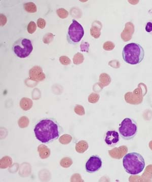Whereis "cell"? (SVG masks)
I'll list each match as a JSON object with an SVG mask.
<instances>
[{"mask_svg":"<svg viewBox=\"0 0 152 182\" xmlns=\"http://www.w3.org/2000/svg\"><path fill=\"white\" fill-rule=\"evenodd\" d=\"M29 76L31 80L36 82L44 80L46 78L45 75L42 68L39 66H33L30 70Z\"/></svg>","mask_w":152,"mask_h":182,"instance_id":"ba28073f","label":"cell"},{"mask_svg":"<svg viewBox=\"0 0 152 182\" xmlns=\"http://www.w3.org/2000/svg\"><path fill=\"white\" fill-rule=\"evenodd\" d=\"M102 24L100 21H95L93 22L90 29V34L95 38H98L101 35Z\"/></svg>","mask_w":152,"mask_h":182,"instance_id":"8fae6325","label":"cell"},{"mask_svg":"<svg viewBox=\"0 0 152 182\" xmlns=\"http://www.w3.org/2000/svg\"><path fill=\"white\" fill-rule=\"evenodd\" d=\"M102 160L97 156H91L86 164V170L89 173H93L98 171L102 166Z\"/></svg>","mask_w":152,"mask_h":182,"instance_id":"52a82bcc","label":"cell"},{"mask_svg":"<svg viewBox=\"0 0 152 182\" xmlns=\"http://www.w3.org/2000/svg\"><path fill=\"white\" fill-rule=\"evenodd\" d=\"M7 22V18L3 14L1 15V25L4 26Z\"/></svg>","mask_w":152,"mask_h":182,"instance_id":"d6a6232c","label":"cell"},{"mask_svg":"<svg viewBox=\"0 0 152 182\" xmlns=\"http://www.w3.org/2000/svg\"><path fill=\"white\" fill-rule=\"evenodd\" d=\"M123 166L128 173L136 175L141 173L145 167V161L142 155L138 153H129L123 158Z\"/></svg>","mask_w":152,"mask_h":182,"instance_id":"7a4b0ae2","label":"cell"},{"mask_svg":"<svg viewBox=\"0 0 152 182\" xmlns=\"http://www.w3.org/2000/svg\"><path fill=\"white\" fill-rule=\"evenodd\" d=\"M71 182H83L82 179H81L80 175L78 173H76L72 175L71 179Z\"/></svg>","mask_w":152,"mask_h":182,"instance_id":"4dcf8cb0","label":"cell"},{"mask_svg":"<svg viewBox=\"0 0 152 182\" xmlns=\"http://www.w3.org/2000/svg\"><path fill=\"white\" fill-rule=\"evenodd\" d=\"M76 150L79 153H83L88 149V144L86 141L82 140L77 143L76 145Z\"/></svg>","mask_w":152,"mask_h":182,"instance_id":"5bb4252c","label":"cell"},{"mask_svg":"<svg viewBox=\"0 0 152 182\" xmlns=\"http://www.w3.org/2000/svg\"><path fill=\"white\" fill-rule=\"evenodd\" d=\"M120 135L125 140L133 139L137 133V125L136 122L130 118L123 120L119 127Z\"/></svg>","mask_w":152,"mask_h":182,"instance_id":"277c9868","label":"cell"},{"mask_svg":"<svg viewBox=\"0 0 152 182\" xmlns=\"http://www.w3.org/2000/svg\"><path fill=\"white\" fill-rule=\"evenodd\" d=\"M13 51L17 57L24 58L28 57L32 51L33 46L32 42L26 38H20L17 40L13 45Z\"/></svg>","mask_w":152,"mask_h":182,"instance_id":"5b68a950","label":"cell"},{"mask_svg":"<svg viewBox=\"0 0 152 182\" xmlns=\"http://www.w3.org/2000/svg\"><path fill=\"white\" fill-rule=\"evenodd\" d=\"M56 13L57 15L60 17V18L65 19L68 17V11L63 8H60L56 11Z\"/></svg>","mask_w":152,"mask_h":182,"instance_id":"7402d4cb","label":"cell"},{"mask_svg":"<svg viewBox=\"0 0 152 182\" xmlns=\"http://www.w3.org/2000/svg\"><path fill=\"white\" fill-rule=\"evenodd\" d=\"M30 123V121L28 118L26 116H22L20 118H19L18 123V125L20 128H25L26 127H28Z\"/></svg>","mask_w":152,"mask_h":182,"instance_id":"d6986e66","label":"cell"},{"mask_svg":"<svg viewBox=\"0 0 152 182\" xmlns=\"http://www.w3.org/2000/svg\"><path fill=\"white\" fill-rule=\"evenodd\" d=\"M84 30L83 26L78 21L73 19L68 28L67 39L71 44L79 43L84 36Z\"/></svg>","mask_w":152,"mask_h":182,"instance_id":"8992f818","label":"cell"},{"mask_svg":"<svg viewBox=\"0 0 152 182\" xmlns=\"http://www.w3.org/2000/svg\"><path fill=\"white\" fill-rule=\"evenodd\" d=\"M73 140V137L72 136L68 134H65L63 136H61L59 138V141L61 144L63 145H67L71 142Z\"/></svg>","mask_w":152,"mask_h":182,"instance_id":"e0dca14e","label":"cell"},{"mask_svg":"<svg viewBox=\"0 0 152 182\" xmlns=\"http://www.w3.org/2000/svg\"><path fill=\"white\" fill-rule=\"evenodd\" d=\"M23 6L25 10L28 13H36L37 12V7L33 2H28L25 3Z\"/></svg>","mask_w":152,"mask_h":182,"instance_id":"2e32d148","label":"cell"},{"mask_svg":"<svg viewBox=\"0 0 152 182\" xmlns=\"http://www.w3.org/2000/svg\"><path fill=\"white\" fill-rule=\"evenodd\" d=\"M122 56L124 61L128 64L136 65L140 64L143 60L145 51L142 46L138 44H128L123 48Z\"/></svg>","mask_w":152,"mask_h":182,"instance_id":"3957f363","label":"cell"},{"mask_svg":"<svg viewBox=\"0 0 152 182\" xmlns=\"http://www.w3.org/2000/svg\"><path fill=\"white\" fill-rule=\"evenodd\" d=\"M38 151L41 158L46 159L49 157L50 155L51 151L49 148L43 144L39 146L38 147Z\"/></svg>","mask_w":152,"mask_h":182,"instance_id":"7c38bea8","label":"cell"},{"mask_svg":"<svg viewBox=\"0 0 152 182\" xmlns=\"http://www.w3.org/2000/svg\"><path fill=\"white\" fill-rule=\"evenodd\" d=\"M84 60V56L81 53H77L73 56V62L76 65L82 64Z\"/></svg>","mask_w":152,"mask_h":182,"instance_id":"ffe728a7","label":"cell"},{"mask_svg":"<svg viewBox=\"0 0 152 182\" xmlns=\"http://www.w3.org/2000/svg\"><path fill=\"white\" fill-rule=\"evenodd\" d=\"M75 112L79 115H84L85 114V111L83 106L80 105H77L74 108Z\"/></svg>","mask_w":152,"mask_h":182,"instance_id":"d4e9b609","label":"cell"},{"mask_svg":"<svg viewBox=\"0 0 152 182\" xmlns=\"http://www.w3.org/2000/svg\"><path fill=\"white\" fill-rule=\"evenodd\" d=\"M72 164H73V160L71 158L68 157L63 158L60 162V165L64 168H68L72 165Z\"/></svg>","mask_w":152,"mask_h":182,"instance_id":"ac0fdd59","label":"cell"},{"mask_svg":"<svg viewBox=\"0 0 152 182\" xmlns=\"http://www.w3.org/2000/svg\"><path fill=\"white\" fill-rule=\"evenodd\" d=\"M33 105V102L31 99L24 97L20 101V106L23 110L27 111L31 109Z\"/></svg>","mask_w":152,"mask_h":182,"instance_id":"4fadbf2b","label":"cell"},{"mask_svg":"<svg viewBox=\"0 0 152 182\" xmlns=\"http://www.w3.org/2000/svg\"><path fill=\"white\" fill-rule=\"evenodd\" d=\"M100 80L101 83L105 84V86H107V85H108L110 82V77L108 76V75H107L105 73H103L100 75Z\"/></svg>","mask_w":152,"mask_h":182,"instance_id":"cb8c5ba5","label":"cell"},{"mask_svg":"<svg viewBox=\"0 0 152 182\" xmlns=\"http://www.w3.org/2000/svg\"><path fill=\"white\" fill-rule=\"evenodd\" d=\"M115 45L113 42L110 41L105 42L103 45V48L105 50L110 51H112L115 48Z\"/></svg>","mask_w":152,"mask_h":182,"instance_id":"484cf974","label":"cell"},{"mask_svg":"<svg viewBox=\"0 0 152 182\" xmlns=\"http://www.w3.org/2000/svg\"><path fill=\"white\" fill-rule=\"evenodd\" d=\"M100 98V96L95 93H92L88 97V101L91 103H95L98 101Z\"/></svg>","mask_w":152,"mask_h":182,"instance_id":"4316f807","label":"cell"},{"mask_svg":"<svg viewBox=\"0 0 152 182\" xmlns=\"http://www.w3.org/2000/svg\"><path fill=\"white\" fill-rule=\"evenodd\" d=\"M145 30L147 33L152 34V22H149L145 26Z\"/></svg>","mask_w":152,"mask_h":182,"instance_id":"1f68e13d","label":"cell"},{"mask_svg":"<svg viewBox=\"0 0 152 182\" xmlns=\"http://www.w3.org/2000/svg\"><path fill=\"white\" fill-rule=\"evenodd\" d=\"M60 62L63 65H68L71 63V59L66 56H62L60 58Z\"/></svg>","mask_w":152,"mask_h":182,"instance_id":"83f0119b","label":"cell"},{"mask_svg":"<svg viewBox=\"0 0 152 182\" xmlns=\"http://www.w3.org/2000/svg\"><path fill=\"white\" fill-rule=\"evenodd\" d=\"M37 23L38 26L41 29L44 28H45L46 25V22L45 20L42 18H40L38 19Z\"/></svg>","mask_w":152,"mask_h":182,"instance_id":"f546056e","label":"cell"},{"mask_svg":"<svg viewBox=\"0 0 152 182\" xmlns=\"http://www.w3.org/2000/svg\"><path fill=\"white\" fill-rule=\"evenodd\" d=\"M119 141V135L115 131H109L106 133L105 142L108 145L113 146L117 144Z\"/></svg>","mask_w":152,"mask_h":182,"instance_id":"30bf717a","label":"cell"},{"mask_svg":"<svg viewBox=\"0 0 152 182\" xmlns=\"http://www.w3.org/2000/svg\"><path fill=\"white\" fill-rule=\"evenodd\" d=\"M54 36H55L53 33H46L43 36V42H44V43L46 44H49L52 42Z\"/></svg>","mask_w":152,"mask_h":182,"instance_id":"44dd1931","label":"cell"},{"mask_svg":"<svg viewBox=\"0 0 152 182\" xmlns=\"http://www.w3.org/2000/svg\"><path fill=\"white\" fill-rule=\"evenodd\" d=\"M135 32V26L132 23L129 22L126 23L125 28L121 34V36L124 42H128L131 40Z\"/></svg>","mask_w":152,"mask_h":182,"instance_id":"9c48e42d","label":"cell"},{"mask_svg":"<svg viewBox=\"0 0 152 182\" xmlns=\"http://www.w3.org/2000/svg\"><path fill=\"white\" fill-rule=\"evenodd\" d=\"M12 164V158L9 156H4L0 161V167L2 169H5L10 167Z\"/></svg>","mask_w":152,"mask_h":182,"instance_id":"9a60e30c","label":"cell"},{"mask_svg":"<svg viewBox=\"0 0 152 182\" xmlns=\"http://www.w3.org/2000/svg\"><path fill=\"white\" fill-rule=\"evenodd\" d=\"M36 137L43 143H48L57 139L60 133L59 126L54 120L46 118L41 120L34 129Z\"/></svg>","mask_w":152,"mask_h":182,"instance_id":"6da1fadb","label":"cell"},{"mask_svg":"<svg viewBox=\"0 0 152 182\" xmlns=\"http://www.w3.org/2000/svg\"><path fill=\"white\" fill-rule=\"evenodd\" d=\"M89 44L88 42H83L80 45L81 51L82 52H89Z\"/></svg>","mask_w":152,"mask_h":182,"instance_id":"f1b7e54d","label":"cell"},{"mask_svg":"<svg viewBox=\"0 0 152 182\" xmlns=\"http://www.w3.org/2000/svg\"><path fill=\"white\" fill-rule=\"evenodd\" d=\"M36 30H37V25L36 24V23L33 21H31L28 23L27 27V30L28 33L30 34L34 33Z\"/></svg>","mask_w":152,"mask_h":182,"instance_id":"603a6c76","label":"cell"}]
</instances>
